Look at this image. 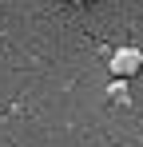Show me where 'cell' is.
Wrapping results in <instances>:
<instances>
[{
  "label": "cell",
  "instance_id": "2",
  "mask_svg": "<svg viewBox=\"0 0 143 147\" xmlns=\"http://www.w3.org/2000/svg\"><path fill=\"white\" fill-rule=\"evenodd\" d=\"M107 96L119 99V103H127V88H123V80H111V84H107Z\"/></svg>",
  "mask_w": 143,
  "mask_h": 147
},
{
  "label": "cell",
  "instance_id": "3",
  "mask_svg": "<svg viewBox=\"0 0 143 147\" xmlns=\"http://www.w3.org/2000/svg\"><path fill=\"white\" fill-rule=\"evenodd\" d=\"M64 4H92V0H64Z\"/></svg>",
  "mask_w": 143,
  "mask_h": 147
},
{
  "label": "cell",
  "instance_id": "1",
  "mask_svg": "<svg viewBox=\"0 0 143 147\" xmlns=\"http://www.w3.org/2000/svg\"><path fill=\"white\" fill-rule=\"evenodd\" d=\"M143 72V48L135 44H123V48L111 52V76L115 80H131V76Z\"/></svg>",
  "mask_w": 143,
  "mask_h": 147
}]
</instances>
